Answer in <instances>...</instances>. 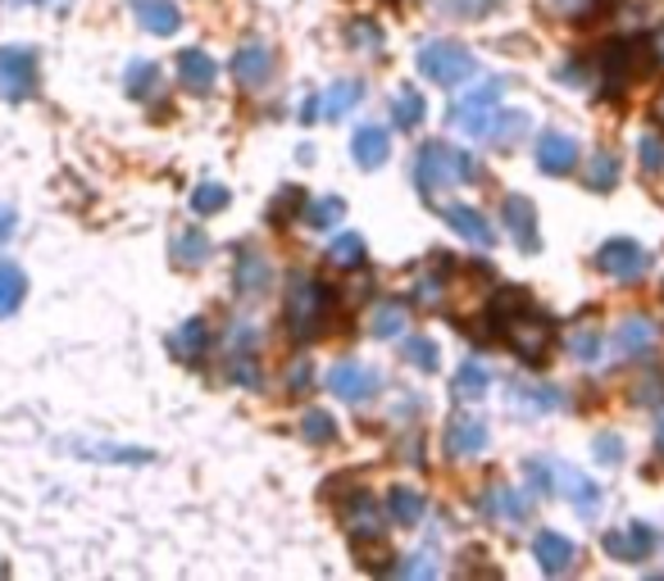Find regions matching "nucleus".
<instances>
[{
    "label": "nucleus",
    "mask_w": 664,
    "mask_h": 581,
    "mask_svg": "<svg viewBox=\"0 0 664 581\" xmlns=\"http://www.w3.org/2000/svg\"><path fill=\"white\" fill-rule=\"evenodd\" d=\"M228 186L224 182H201L196 191H192V209L196 214H218V209H228Z\"/></svg>",
    "instance_id": "ea45409f"
},
{
    "label": "nucleus",
    "mask_w": 664,
    "mask_h": 581,
    "mask_svg": "<svg viewBox=\"0 0 664 581\" xmlns=\"http://www.w3.org/2000/svg\"><path fill=\"white\" fill-rule=\"evenodd\" d=\"M210 259V237L201 227H182L173 237V263L178 268H201Z\"/></svg>",
    "instance_id": "c756f323"
},
{
    "label": "nucleus",
    "mask_w": 664,
    "mask_h": 581,
    "mask_svg": "<svg viewBox=\"0 0 664 581\" xmlns=\"http://www.w3.org/2000/svg\"><path fill=\"white\" fill-rule=\"evenodd\" d=\"M501 96H505V77H488V83H478L469 96H460L451 105V123L473 141H488V128H492V114H496Z\"/></svg>",
    "instance_id": "20e7f679"
},
{
    "label": "nucleus",
    "mask_w": 664,
    "mask_h": 581,
    "mask_svg": "<svg viewBox=\"0 0 664 581\" xmlns=\"http://www.w3.org/2000/svg\"><path fill=\"white\" fill-rule=\"evenodd\" d=\"M569 355L578 359V364H597L601 359V327H592V323H582V327H574L569 332Z\"/></svg>",
    "instance_id": "72a5a7b5"
},
{
    "label": "nucleus",
    "mask_w": 664,
    "mask_h": 581,
    "mask_svg": "<svg viewBox=\"0 0 664 581\" xmlns=\"http://www.w3.org/2000/svg\"><path fill=\"white\" fill-rule=\"evenodd\" d=\"M328 304H332V291L314 273H291L287 278V327L297 341H314L323 332Z\"/></svg>",
    "instance_id": "7ed1b4c3"
},
{
    "label": "nucleus",
    "mask_w": 664,
    "mask_h": 581,
    "mask_svg": "<svg viewBox=\"0 0 664 581\" xmlns=\"http://www.w3.org/2000/svg\"><path fill=\"white\" fill-rule=\"evenodd\" d=\"M78 454H92V459H119V463H146V459H151L146 450H124V445H78Z\"/></svg>",
    "instance_id": "49530a36"
},
{
    "label": "nucleus",
    "mask_w": 664,
    "mask_h": 581,
    "mask_svg": "<svg viewBox=\"0 0 664 581\" xmlns=\"http://www.w3.org/2000/svg\"><path fill=\"white\" fill-rule=\"evenodd\" d=\"M269 77H274V51H269V46H260V42L237 46V55H233V83H237V87L260 92Z\"/></svg>",
    "instance_id": "9b49d317"
},
{
    "label": "nucleus",
    "mask_w": 664,
    "mask_h": 581,
    "mask_svg": "<svg viewBox=\"0 0 664 581\" xmlns=\"http://www.w3.org/2000/svg\"><path fill=\"white\" fill-rule=\"evenodd\" d=\"M510 405L520 413H550L560 409V391L556 386H524V381H510Z\"/></svg>",
    "instance_id": "bb28decb"
},
{
    "label": "nucleus",
    "mask_w": 664,
    "mask_h": 581,
    "mask_svg": "<svg viewBox=\"0 0 664 581\" xmlns=\"http://www.w3.org/2000/svg\"><path fill=\"white\" fill-rule=\"evenodd\" d=\"M437 6L447 14H456V19H488L501 0H437Z\"/></svg>",
    "instance_id": "c03bdc74"
},
{
    "label": "nucleus",
    "mask_w": 664,
    "mask_h": 581,
    "mask_svg": "<svg viewBox=\"0 0 664 581\" xmlns=\"http://www.w3.org/2000/svg\"><path fill=\"white\" fill-rule=\"evenodd\" d=\"M310 377H314V373H310V364H306V359L291 364V368H287V386H291V396H306V391H310Z\"/></svg>",
    "instance_id": "3c124183"
},
{
    "label": "nucleus",
    "mask_w": 664,
    "mask_h": 581,
    "mask_svg": "<svg viewBox=\"0 0 664 581\" xmlns=\"http://www.w3.org/2000/svg\"><path fill=\"white\" fill-rule=\"evenodd\" d=\"M597 268H601L606 278H614V282H638V278H646L651 255L633 237H614V241H606L597 250Z\"/></svg>",
    "instance_id": "423d86ee"
},
{
    "label": "nucleus",
    "mask_w": 664,
    "mask_h": 581,
    "mask_svg": "<svg viewBox=\"0 0 664 581\" xmlns=\"http://www.w3.org/2000/svg\"><path fill=\"white\" fill-rule=\"evenodd\" d=\"M360 100H364V83H360V77H342V83H332L319 96V114H323V119H346Z\"/></svg>",
    "instance_id": "a878e982"
},
{
    "label": "nucleus",
    "mask_w": 664,
    "mask_h": 581,
    "mask_svg": "<svg viewBox=\"0 0 664 581\" xmlns=\"http://www.w3.org/2000/svg\"><path fill=\"white\" fill-rule=\"evenodd\" d=\"M178 77H182V87L188 92H196V96H205L210 87H214V77H218V64L205 55V51H182L178 55Z\"/></svg>",
    "instance_id": "b1692460"
},
{
    "label": "nucleus",
    "mask_w": 664,
    "mask_h": 581,
    "mask_svg": "<svg viewBox=\"0 0 664 581\" xmlns=\"http://www.w3.org/2000/svg\"><path fill=\"white\" fill-rule=\"evenodd\" d=\"M228 373H233L242 386H265V373L255 368V359H250V355H237V359L228 364Z\"/></svg>",
    "instance_id": "8fccbe9b"
},
{
    "label": "nucleus",
    "mask_w": 664,
    "mask_h": 581,
    "mask_svg": "<svg viewBox=\"0 0 664 581\" xmlns=\"http://www.w3.org/2000/svg\"><path fill=\"white\" fill-rule=\"evenodd\" d=\"M556 491H565V495L574 499V509H578L582 518H597V514H601V486H597L592 477H582V473H574V469H556Z\"/></svg>",
    "instance_id": "6ab92c4d"
},
{
    "label": "nucleus",
    "mask_w": 664,
    "mask_h": 581,
    "mask_svg": "<svg viewBox=\"0 0 664 581\" xmlns=\"http://www.w3.org/2000/svg\"><path fill=\"white\" fill-rule=\"evenodd\" d=\"M301 437H306L310 445H332V441H338V418L323 413V409H310V413L301 418Z\"/></svg>",
    "instance_id": "e433bc0d"
},
{
    "label": "nucleus",
    "mask_w": 664,
    "mask_h": 581,
    "mask_svg": "<svg viewBox=\"0 0 664 581\" xmlns=\"http://www.w3.org/2000/svg\"><path fill=\"white\" fill-rule=\"evenodd\" d=\"M651 51H655V60L664 64V23H660V28L651 32Z\"/></svg>",
    "instance_id": "bf43d9fd"
},
{
    "label": "nucleus",
    "mask_w": 664,
    "mask_h": 581,
    "mask_svg": "<svg viewBox=\"0 0 664 581\" xmlns=\"http://www.w3.org/2000/svg\"><path fill=\"white\" fill-rule=\"evenodd\" d=\"M655 119H660V128H664V92H660V100H655Z\"/></svg>",
    "instance_id": "680f3d73"
},
{
    "label": "nucleus",
    "mask_w": 664,
    "mask_h": 581,
    "mask_svg": "<svg viewBox=\"0 0 664 581\" xmlns=\"http://www.w3.org/2000/svg\"><path fill=\"white\" fill-rule=\"evenodd\" d=\"M597 459H601V463H619V459H623V437H614V432L597 437Z\"/></svg>",
    "instance_id": "603ef678"
},
{
    "label": "nucleus",
    "mask_w": 664,
    "mask_h": 581,
    "mask_svg": "<svg viewBox=\"0 0 664 581\" xmlns=\"http://www.w3.org/2000/svg\"><path fill=\"white\" fill-rule=\"evenodd\" d=\"M447 450L456 459H469V454H483L488 450V422L478 413H456L447 422Z\"/></svg>",
    "instance_id": "dca6fc26"
},
{
    "label": "nucleus",
    "mask_w": 664,
    "mask_h": 581,
    "mask_svg": "<svg viewBox=\"0 0 664 581\" xmlns=\"http://www.w3.org/2000/svg\"><path fill=\"white\" fill-rule=\"evenodd\" d=\"M505 227H510L514 246H520L524 255H537V250H542V237H537V209H533L528 196H510V201H505Z\"/></svg>",
    "instance_id": "2eb2a0df"
},
{
    "label": "nucleus",
    "mask_w": 664,
    "mask_h": 581,
    "mask_svg": "<svg viewBox=\"0 0 664 581\" xmlns=\"http://www.w3.org/2000/svg\"><path fill=\"white\" fill-rule=\"evenodd\" d=\"M638 51H642V42H614L610 51H606V64H601V73H606V92L614 96V92H623L633 83V77L642 73V64H638Z\"/></svg>",
    "instance_id": "a211bd4d"
},
{
    "label": "nucleus",
    "mask_w": 664,
    "mask_h": 581,
    "mask_svg": "<svg viewBox=\"0 0 664 581\" xmlns=\"http://www.w3.org/2000/svg\"><path fill=\"white\" fill-rule=\"evenodd\" d=\"M338 518H342V527H346L355 540H378V536H383V523H387V514L378 509V499L368 495V491L338 495Z\"/></svg>",
    "instance_id": "0eeeda50"
},
{
    "label": "nucleus",
    "mask_w": 664,
    "mask_h": 581,
    "mask_svg": "<svg viewBox=\"0 0 664 581\" xmlns=\"http://www.w3.org/2000/svg\"><path fill=\"white\" fill-rule=\"evenodd\" d=\"M351 51H383V28L374 19H355L351 23Z\"/></svg>",
    "instance_id": "37998d69"
},
{
    "label": "nucleus",
    "mask_w": 664,
    "mask_h": 581,
    "mask_svg": "<svg viewBox=\"0 0 664 581\" xmlns=\"http://www.w3.org/2000/svg\"><path fill=\"white\" fill-rule=\"evenodd\" d=\"M537 169L550 173V177H569L578 169V141L565 137V132H546L537 141Z\"/></svg>",
    "instance_id": "ddd939ff"
},
{
    "label": "nucleus",
    "mask_w": 664,
    "mask_h": 581,
    "mask_svg": "<svg viewBox=\"0 0 664 581\" xmlns=\"http://www.w3.org/2000/svg\"><path fill=\"white\" fill-rule=\"evenodd\" d=\"M328 391L338 400H351V405H364L378 396V373L364 368V364H338L328 373Z\"/></svg>",
    "instance_id": "1a4fd4ad"
},
{
    "label": "nucleus",
    "mask_w": 664,
    "mask_h": 581,
    "mask_svg": "<svg viewBox=\"0 0 664 581\" xmlns=\"http://www.w3.org/2000/svg\"><path fill=\"white\" fill-rule=\"evenodd\" d=\"M269 282H274L269 259H265L260 250L242 246V250H237V268H233V291H237L242 300H255V295L269 291Z\"/></svg>",
    "instance_id": "f8f14e48"
},
{
    "label": "nucleus",
    "mask_w": 664,
    "mask_h": 581,
    "mask_svg": "<svg viewBox=\"0 0 664 581\" xmlns=\"http://www.w3.org/2000/svg\"><path fill=\"white\" fill-rule=\"evenodd\" d=\"M441 295H447V291H441L437 278H419V282H415V300H419V304H441Z\"/></svg>",
    "instance_id": "6e6d98bb"
},
{
    "label": "nucleus",
    "mask_w": 664,
    "mask_h": 581,
    "mask_svg": "<svg viewBox=\"0 0 664 581\" xmlns=\"http://www.w3.org/2000/svg\"><path fill=\"white\" fill-rule=\"evenodd\" d=\"M488 386H492V373L478 364V359H469V364H460V373H456V381H451V396H456L460 405H473V400L488 396Z\"/></svg>",
    "instance_id": "c85d7f7f"
},
{
    "label": "nucleus",
    "mask_w": 664,
    "mask_h": 581,
    "mask_svg": "<svg viewBox=\"0 0 664 581\" xmlns=\"http://www.w3.org/2000/svg\"><path fill=\"white\" fill-rule=\"evenodd\" d=\"M360 568H374V572H387V568H392V559H387V555H378V550H360Z\"/></svg>",
    "instance_id": "4d7b16f0"
},
{
    "label": "nucleus",
    "mask_w": 664,
    "mask_h": 581,
    "mask_svg": "<svg viewBox=\"0 0 664 581\" xmlns=\"http://www.w3.org/2000/svg\"><path fill=\"white\" fill-rule=\"evenodd\" d=\"M205 341H210L205 323H201V319H188V323H182V332L173 336V351H178L182 359H201V355H205Z\"/></svg>",
    "instance_id": "4c0bfd02"
},
{
    "label": "nucleus",
    "mask_w": 664,
    "mask_h": 581,
    "mask_svg": "<svg viewBox=\"0 0 664 581\" xmlns=\"http://www.w3.org/2000/svg\"><path fill=\"white\" fill-rule=\"evenodd\" d=\"M160 87V68L156 64H132V73H128V92L137 96V100H146Z\"/></svg>",
    "instance_id": "a18cd8bd"
},
{
    "label": "nucleus",
    "mask_w": 664,
    "mask_h": 581,
    "mask_svg": "<svg viewBox=\"0 0 664 581\" xmlns=\"http://www.w3.org/2000/svg\"><path fill=\"white\" fill-rule=\"evenodd\" d=\"M533 555H537V568H542V572L560 577V572H569V563H574V540L560 536V531H537Z\"/></svg>",
    "instance_id": "aec40b11"
},
{
    "label": "nucleus",
    "mask_w": 664,
    "mask_h": 581,
    "mask_svg": "<svg viewBox=\"0 0 664 581\" xmlns=\"http://www.w3.org/2000/svg\"><path fill=\"white\" fill-rule=\"evenodd\" d=\"M419 73L437 87H460L478 73V60L460 42H432L419 51Z\"/></svg>",
    "instance_id": "39448f33"
},
{
    "label": "nucleus",
    "mask_w": 664,
    "mask_h": 581,
    "mask_svg": "<svg viewBox=\"0 0 664 581\" xmlns=\"http://www.w3.org/2000/svg\"><path fill=\"white\" fill-rule=\"evenodd\" d=\"M328 259H332V268H360V263H364V237H355V232H342V237L328 246Z\"/></svg>",
    "instance_id": "58836bf2"
},
{
    "label": "nucleus",
    "mask_w": 664,
    "mask_h": 581,
    "mask_svg": "<svg viewBox=\"0 0 664 581\" xmlns=\"http://www.w3.org/2000/svg\"><path fill=\"white\" fill-rule=\"evenodd\" d=\"M410 323V314H405V300H387V304H378V314H374V336L378 341H392V336H400V327Z\"/></svg>",
    "instance_id": "f704fd0d"
},
{
    "label": "nucleus",
    "mask_w": 664,
    "mask_h": 581,
    "mask_svg": "<svg viewBox=\"0 0 664 581\" xmlns=\"http://www.w3.org/2000/svg\"><path fill=\"white\" fill-rule=\"evenodd\" d=\"M478 509H483V518H496V523H510V527L528 523V514H533L528 509V495L505 486V482H496V486H488L483 495H478Z\"/></svg>",
    "instance_id": "9d476101"
},
{
    "label": "nucleus",
    "mask_w": 664,
    "mask_h": 581,
    "mask_svg": "<svg viewBox=\"0 0 664 581\" xmlns=\"http://www.w3.org/2000/svg\"><path fill=\"white\" fill-rule=\"evenodd\" d=\"M287 209H301V191H297V186H291V191H282V196L274 201L269 218H274V223H287Z\"/></svg>",
    "instance_id": "864d4df0"
},
{
    "label": "nucleus",
    "mask_w": 664,
    "mask_h": 581,
    "mask_svg": "<svg viewBox=\"0 0 664 581\" xmlns=\"http://www.w3.org/2000/svg\"><path fill=\"white\" fill-rule=\"evenodd\" d=\"M36 87V55L23 46L0 51V96L6 100H23Z\"/></svg>",
    "instance_id": "6e6552de"
},
{
    "label": "nucleus",
    "mask_w": 664,
    "mask_h": 581,
    "mask_svg": "<svg viewBox=\"0 0 664 581\" xmlns=\"http://www.w3.org/2000/svg\"><path fill=\"white\" fill-rule=\"evenodd\" d=\"M614 351L623 355V359H646L651 351H655V323L651 319H623V327L614 332Z\"/></svg>",
    "instance_id": "412c9836"
},
{
    "label": "nucleus",
    "mask_w": 664,
    "mask_h": 581,
    "mask_svg": "<svg viewBox=\"0 0 664 581\" xmlns=\"http://www.w3.org/2000/svg\"><path fill=\"white\" fill-rule=\"evenodd\" d=\"M396 572H400V577H437V563H432L428 555H415V559H405Z\"/></svg>",
    "instance_id": "5fc2aeb1"
},
{
    "label": "nucleus",
    "mask_w": 664,
    "mask_h": 581,
    "mask_svg": "<svg viewBox=\"0 0 664 581\" xmlns=\"http://www.w3.org/2000/svg\"><path fill=\"white\" fill-rule=\"evenodd\" d=\"M655 550V531L646 523H629L606 536V555L610 559H623V563H642L646 555Z\"/></svg>",
    "instance_id": "4468645a"
},
{
    "label": "nucleus",
    "mask_w": 664,
    "mask_h": 581,
    "mask_svg": "<svg viewBox=\"0 0 664 581\" xmlns=\"http://www.w3.org/2000/svg\"><path fill=\"white\" fill-rule=\"evenodd\" d=\"M638 160H642V169L655 177V173H664V141L660 137H642L638 141Z\"/></svg>",
    "instance_id": "09e8293b"
},
{
    "label": "nucleus",
    "mask_w": 664,
    "mask_h": 581,
    "mask_svg": "<svg viewBox=\"0 0 664 581\" xmlns=\"http://www.w3.org/2000/svg\"><path fill=\"white\" fill-rule=\"evenodd\" d=\"M483 177V164L473 160V154L456 150V146H441V141H428L419 150V164H415V182L424 196H432L437 186H469Z\"/></svg>",
    "instance_id": "f03ea898"
},
{
    "label": "nucleus",
    "mask_w": 664,
    "mask_h": 581,
    "mask_svg": "<svg viewBox=\"0 0 664 581\" xmlns=\"http://www.w3.org/2000/svg\"><path fill=\"white\" fill-rule=\"evenodd\" d=\"M556 6H574V0H556Z\"/></svg>",
    "instance_id": "e2e57ef3"
},
{
    "label": "nucleus",
    "mask_w": 664,
    "mask_h": 581,
    "mask_svg": "<svg viewBox=\"0 0 664 581\" xmlns=\"http://www.w3.org/2000/svg\"><path fill=\"white\" fill-rule=\"evenodd\" d=\"M528 137V114L524 109H496L492 114V128H488V141L496 150H510L514 141H524Z\"/></svg>",
    "instance_id": "cd10ccee"
},
{
    "label": "nucleus",
    "mask_w": 664,
    "mask_h": 581,
    "mask_svg": "<svg viewBox=\"0 0 664 581\" xmlns=\"http://www.w3.org/2000/svg\"><path fill=\"white\" fill-rule=\"evenodd\" d=\"M492 323L505 327V345L514 355H520L528 368H542L546 355H550V341H556V327L542 309L533 304V295L524 287L514 291H501L496 304H492Z\"/></svg>",
    "instance_id": "f257e3e1"
},
{
    "label": "nucleus",
    "mask_w": 664,
    "mask_h": 581,
    "mask_svg": "<svg viewBox=\"0 0 664 581\" xmlns=\"http://www.w3.org/2000/svg\"><path fill=\"white\" fill-rule=\"evenodd\" d=\"M132 14L151 36H173L182 28V14H178L173 0H132Z\"/></svg>",
    "instance_id": "5701e85b"
},
{
    "label": "nucleus",
    "mask_w": 664,
    "mask_h": 581,
    "mask_svg": "<svg viewBox=\"0 0 664 581\" xmlns=\"http://www.w3.org/2000/svg\"><path fill=\"white\" fill-rule=\"evenodd\" d=\"M23 291H28L23 268L0 259V319H6V314H14V309L23 304Z\"/></svg>",
    "instance_id": "2f4dec72"
},
{
    "label": "nucleus",
    "mask_w": 664,
    "mask_h": 581,
    "mask_svg": "<svg viewBox=\"0 0 664 581\" xmlns=\"http://www.w3.org/2000/svg\"><path fill=\"white\" fill-rule=\"evenodd\" d=\"M392 119H396V128H400V132H415V128L428 119L424 96H419L415 87H400V92H396V100H392Z\"/></svg>",
    "instance_id": "7c9ffc66"
},
{
    "label": "nucleus",
    "mask_w": 664,
    "mask_h": 581,
    "mask_svg": "<svg viewBox=\"0 0 664 581\" xmlns=\"http://www.w3.org/2000/svg\"><path fill=\"white\" fill-rule=\"evenodd\" d=\"M342 214H346V201L342 196H323V201H314L310 209H306V223L310 227H332V223H342Z\"/></svg>",
    "instance_id": "79ce46f5"
},
{
    "label": "nucleus",
    "mask_w": 664,
    "mask_h": 581,
    "mask_svg": "<svg viewBox=\"0 0 664 581\" xmlns=\"http://www.w3.org/2000/svg\"><path fill=\"white\" fill-rule=\"evenodd\" d=\"M528 486L537 495H556V469L546 459H528Z\"/></svg>",
    "instance_id": "de8ad7c7"
},
{
    "label": "nucleus",
    "mask_w": 664,
    "mask_h": 581,
    "mask_svg": "<svg viewBox=\"0 0 664 581\" xmlns=\"http://www.w3.org/2000/svg\"><path fill=\"white\" fill-rule=\"evenodd\" d=\"M400 355H405V364H415L419 373H432V368L441 364V351H437V341H428V336H405Z\"/></svg>",
    "instance_id": "c9c22d12"
},
{
    "label": "nucleus",
    "mask_w": 664,
    "mask_h": 581,
    "mask_svg": "<svg viewBox=\"0 0 664 581\" xmlns=\"http://www.w3.org/2000/svg\"><path fill=\"white\" fill-rule=\"evenodd\" d=\"M633 405H646V409L664 405V368H646V373L638 377V386H633Z\"/></svg>",
    "instance_id": "a19ab883"
},
{
    "label": "nucleus",
    "mask_w": 664,
    "mask_h": 581,
    "mask_svg": "<svg viewBox=\"0 0 664 581\" xmlns=\"http://www.w3.org/2000/svg\"><path fill=\"white\" fill-rule=\"evenodd\" d=\"M582 182L592 186V191H614V182H619V160L610 150H592V160H587V173H582Z\"/></svg>",
    "instance_id": "473e14b6"
},
{
    "label": "nucleus",
    "mask_w": 664,
    "mask_h": 581,
    "mask_svg": "<svg viewBox=\"0 0 664 581\" xmlns=\"http://www.w3.org/2000/svg\"><path fill=\"white\" fill-rule=\"evenodd\" d=\"M14 209H6V205H0V241H6V237H14Z\"/></svg>",
    "instance_id": "13d9d810"
},
{
    "label": "nucleus",
    "mask_w": 664,
    "mask_h": 581,
    "mask_svg": "<svg viewBox=\"0 0 664 581\" xmlns=\"http://www.w3.org/2000/svg\"><path fill=\"white\" fill-rule=\"evenodd\" d=\"M424 509H428L424 491H415V486H392V491H387V518H392L396 527H419V523H424Z\"/></svg>",
    "instance_id": "393cba45"
},
{
    "label": "nucleus",
    "mask_w": 664,
    "mask_h": 581,
    "mask_svg": "<svg viewBox=\"0 0 664 581\" xmlns=\"http://www.w3.org/2000/svg\"><path fill=\"white\" fill-rule=\"evenodd\" d=\"M36 6H42V0H36Z\"/></svg>",
    "instance_id": "0e129e2a"
},
{
    "label": "nucleus",
    "mask_w": 664,
    "mask_h": 581,
    "mask_svg": "<svg viewBox=\"0 0 664 581\" xmlns=\"http://www.w3.org/2000/svg\"><path fill=\"white\" fill-rule=\"evenodd\" d=\"M351 154H355V164H360V169H383V164H387V154H392L387 128L364 123V128L355 132V141H351Z\"/></svg>",
    "instance_id": "4be33fe9"
},
{
    "label": "nucleus",
    "mask_w": 664,
    "mask_h": 581,
    "mask_svg": "<svg viewBox=\"0 0 664 581\" xmlns=\"http://www.w3.org/2000/svg\"><path fill=\"white\" fill-rule=\"evenodd\" d=\"M655 454L664 459V422H660V428H655Z\"/></svg>",
    "instance_id": "052dcab7"
},
{
    "label": "nucleus",
    "mask_w": 664,
    "mask_h": 581,
    "mask_svg": "<svg viewBox=\"0 0 664 581\" xmlns=\"http://www.w3.org/2000/svg\"><path fill=\"white\" fill-rule=\"evenodd\" d=\"M441 218H447V227L451 232H460V237L469 241V246H478V250H492L496 246V232H492V223L478 214L473 205H447L441 209Z\"/></svg>",
    "instance_id": "f3484780"
}]
</instances>
